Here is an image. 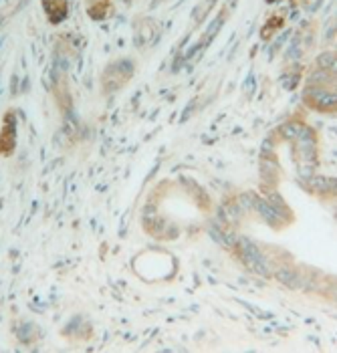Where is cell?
<instances>
[{
    "label": "cell",
    "instance_id": "7a4b0ae2",
    "mask_svg": "<svg viewBox=\"0 0 337 353\" xmlns=\"http://www.w3.org/2000/svg\"><path fill=\"white\" fill-rule=\"evenodd\" d=\"M45 6H47V12L51 14L53 21H61V19L67 14V4H65V0H47Z\"/></svg>",
    "mask_w": 337,
    "mask_h": 353
},
{
    "label": "cell",
    "instance_id": "6da1fadb",
    "mask_svg": "<svg viewBox=\"0 0 337 353\" xmlns=\"http://www.w3.org/2000/svg\"><path fill=\"white\" fill-rule=\"evenodd\" d=\"M14 119L12 115H6L4 119V130H2V136H0V150L2 154H10L12 152V145H14Z\"/></svg>",
    "mask_w": 337,
    "mask_h": 353
}]
</instances>
